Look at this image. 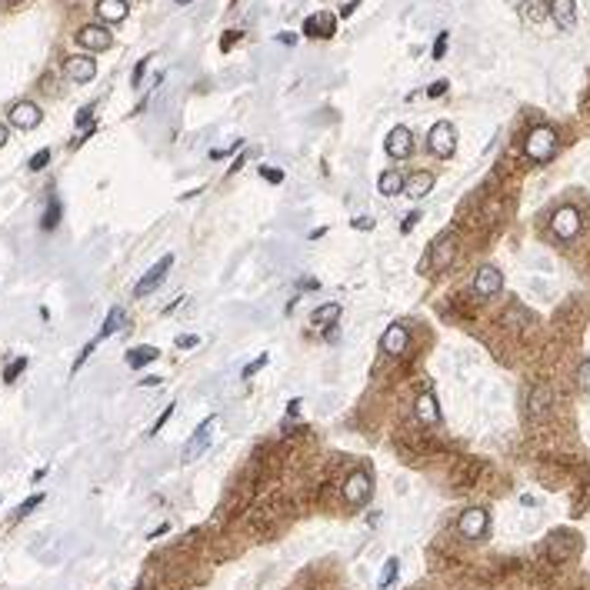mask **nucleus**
<instances>
[{"mask_svg": "<svg viewBox=\"0 0 590 590\" xmlns=\"http://www.w3.org/2000/svg\"><path fill=\"white\" fill-rule=\"evenodd\" d=\"M524 153H527L534 164H547V160L557 153V130L547 127V123L534 127V130L524 137Z\"/></svg>", "mask_w": 590, "mask_h": 590, "instance_id": "1", "label": "nucleus"}, {"mask_svg": "<svg viewBox=\"0 0 590 590\" xmlns=\"http://www.w3.org/2000/svg\"><path fill=\"white\" fill-rule=\"evenodd\" d=\"M427 151L440 157V160H447V157H454L457 151V130L451 121H437L430 127V134H427Z\"/></svg>", "mask_w": 590, "mask_h": 590, "instance_id": "2", "label": "nucleus"}, {"mask_svg": "<svg viewBox=\"0 0 590 590\" xmlns=\"http://www.w3.org/2000/svg\"><path fill=\"white\" fill-rule=\"evenodd\" d=\"M550 230H554L557 241H574L577 234H580V211L570 207V204L557 207L554 217H550Z\"/></svg>", "mask_w": 590, "mask_h": 590, "instance_id": "3", "label": "nucleus"}, {"mask_svg": "<svg viewBox=\"0 0 590 590\" xmlns=\"http://www.w3.org/2000/svg\"><path fill=\"white\" fill-rule=\"evenodd\" d=\"M457 530H460V537H467V540H481L487 537V530H490V514H487L484 507H467L460 520H457Z\"/></svg>", "mask_w": 590, "mask_h": 590, "instance_id": "4", "label": "nucleus"}, {"mask_svg": "<svg viewBox=\"0 0 590 590\" xmlns=\"http://www.w3.org/2000/svg\"><path fill=\"white\" fill-rule=\"evenodd\" d=\"M374 494V481H370V474L367 470H354L347 481H344V500H347L350 507H363L367 500Z\"/></svg>", "mask_w": 590, "mask_h": 590, "instance_id": "5", "label": "nucleus"}, {"mask_svg": "<svg viewBox=\"0 0 590 590\" xmlns=\"http://www.w3.org/2000/svg\"><path fill=\"white\" fill-rule=\"evenodd\" d=\"M77 44L84 47V50H91V54H100V50H110V47H114V33L107 31L104 24H87V27L77 31Z\"/></svg>", "mask_w": 590, "mask_h": 590, "instance_id": "6", "label": "nucleus"}, {"mask_svg": "<svg viewBox=\"0 0 590 590\" xmlns=\"http://www.w3.org/2000/svg\"><path fill=\"white\" fill-rule=\"evenodd\" d=\"M410 347V331L407 324H391L387 331H384V337H380V350L387 354V357H400V354H407Z\"/></svg>", "mask_w": 590, "mask_h": 590, "instance_id": "7", "label": "nucleus"}, {"mask_svg": "<svg viewBox=\"0 0 590 590\" xmlns=\"http://www.w3.org/2000/svg\"><path fill=\"white\" fill-rule=\"evenodd\" d=\"M384 151L391 153L393 160H407L410 153H414V134H410V127L397 123L391 134H387V140H384Z\"/></svg>", "mask_w": 590, "mask_h": 590, "instance_id": "8", "label": "nucleus"}, {"mask_svg": "<svg viewBox=\"0 0 590 590\" xmlns=\"http://www.w3.org/2000/svg\"><path fill=\"white\" fill-rule=\"evenodd\" d=\"M213 427H217V417H207L204 424L197 427V434H190V440L183 444V460H197L211 447V437H213Z\"/></svg>", "mask_w": 590, "mask_h": 590, "instance_id": "9", "label": "nucleus"}, {"mask_svg": "<svg viewBox=\"0 0 590 590\" xmlns=\"http://www.w3.org/2000/svg\"><path fill=\"white\" fill-rule=\"evenodd\" d=\"M7 114H10V123H14V127H20V130H33L37 123L44 121V110L33 104V100H17V104L7 110Z\"/></svg>", "mask_w": 590, "mask_h": 590, "instance_id": "10", "label": "nucleus"}, {"mask_svg": "<svg viewBox=\"0 0 590 590\" xmlns=\"http://www.w3.org/2000/svg\"><path fill=\"white\" fill-rule=\"evenodd\" d=\"M303 37H320V40H327V37H333L337 33V17L331 14V10H317V14H310L307 20H303Z\"/></svg>", "mask_w": 590, "mask_h": 590, "instance_id": "11", "label": "nucleus"}, {"mask_svg": "<svg viewBox=\"0 0 590 590\" xmlns=\"http://www.w3.org/2000/svg\"><path fill=\"white\" fill-rule=\"evenodd\" d=\"M500 290H504V273L497 271V267H490V264H487V267H481V271H477V277H474V294H477V297H497Z\"/></svg>", "mask_w": 590, "mask_h": 590, "instance_id": "12", "label": "nucleus"}, {"mask_svg": "<svg viewBox=\"0 0 590 590\" xmlns=\"http://www.w3.org/2000/svg\"><path fill=\"white\" fill-rule=\"evenodd\" d=\"M170 267H174V254H167V257L157 260L151 271L144 273V280H140V284L134 287V297H147V294H153V290L160 287V280L167 277V271H170Z\"/></svg>", "mask_w": 590, "mask_h": 590, "instance_id": "13", "label": "nucleus"}, {"mask_svg": "<svg viewBox=\"0 0 590 590\" xmlns=\"http://www.w3.org/2000/svg\"><path fill=\"white\" fill-rule=\"evenodd\" d=\"M454 257H457L454 234H440L437 241H434V247H430V267H434V271H447V267L454 264Z\"/></svg>", "mask_w": 590, "mask_h": 590, "instance_id": "14", "label": "nucleus"}, {"mask_svg": "<svg viewBox=\"0 0 590 590\" xmlns=\"http://www.w3.org/2000/svg\"><path fill=\"white\" fill-rule=\"evenodd\" d=\"M547 14L554 17L560 31H574L577 24V3L574 0H547Z\"/></svg>", "mask_w": 590, "mask_h": 590, "instance_id": "15", "label": "nucleus"}, {"mask_svg": "<svg viewBox=\"0 0 590 590\" xmlns=\"http://www.w3.org/2000/svg\"><path fill=\"white\" fill-rule=\"evenodd\" d=\"M63 74L70 77L74 84H91L93 74H97V63H93V57H67L63 61Z\"/></svg>", "mask_w": 590, "mask_h": 590, "instance_id": "16", "label": "nucleus"}, {"mask_svg": "<svg viewBox=\"0 0 590 590\" xmlns=\"http://www.w3.org/2000/svg\"><path fill=\"white\" fill-rule=\"evenodd\" d=\"M550 400H554V393H550V387H547V384L534 387V391H530V397H527L530 421H540V417H547V414H550Z\"/></svg>", "mask_w": 590, "mask_h": 590, "instance_id": "17", "label": "nucleus"}, {"mask_svg": "<svg viewBox=\"0 0 590 590\" xmlns=\"http://www.w3.org/2000/svg\"><path fill=\"white\" fill-rule=\"evenodd\" d=\"M414 414H417V421H421V424H427V427L440 424V407H437V397H434V391H424L421 397H417Z\"/></svg>", "mask_w": 590, "mask_h": 590, "instance_id": "18", "label": "nucleus"}, {"mask_svg": "<svg viewBox=\"0 0 590 590\" xmlns=\"http://www.w3.org/2000/svg\"><path fill=\"white\" fill-rule=\"evenodd\" d=\"M97 17L104 20V24H121V20H127V14H130V3L127 0H97Z\"/></svg>", "mask_w": 590, "mask_h": 590, "instance_id": "19", "label": "nucleus"}, {"mask_svg": "<svg viewBox=\"0 0 590 590\" xmlns=\"http://www.w3.org/2000/svg\"><path fill=\"white\" fill-rule=\"evenodd\" d=\"M430 190H434V174H430V170H417V174L404 177V194L414 197V200L427 197Z\"/></svg>", "mask_w": 590, "mask_h": 590, "instance_id": "20", "label": "nucleus"}, {"mask_svg": "<svg viewBox=\"0 0 590 590\" xmlns=\"http://www.w3.org/2000/svg\"><path fill=\"white\" fill-rule=\"evenodd\" d=\"M377 194L380 197L404 194V174H397V170H384V174L377 177Z\"/></svg>", "mask_w": 590, "mask_h": 590, "instance_id": "21", "label": "nucleus"}, {"mask_svg": "<svg viewBox=\"0 0 590 590\" xmlns=\"http://www.w3.org/2000/svg\"><path fill=\"white\" fill-rule=\"evenodd\" d=\"M157 357H160V350H157V347H134V350H127V367L140 370L144 363L157 361Z\"/></svg>", "mask_w": 590, "mask_h": 590, "instance_id": "22", "label": "nucleus"}, {"mask_svg": "<svg viewBox=\"0 0 590 590\" xmlns=\"http://www.w3.org/2000/svg\"><path fill=\"white\" fill-rule=\"evenodd\" d=\"M61 224V197L50 190V197H47V211H44V220H40V227L44 230H54Z\"/></svg>", "mask_w": 590, "mask_h": 590, "instance_id": "23", "label": "nucleus"}, {"mask_svg": "<svg viewBox=\"0 0 590 590\" xmlns=\"http://www.w3.org/2000/svg\"><path fill=\"white\" fill-rule=\"evenodd\" d=\"M574 534H554V540H550V554L557 560H563V557H570L574 554V540H570Z\"/></svg>", "mask_w": 590, "mask_h": 590, "instance_id": "24", "label": "nucleus"}, {"mask_svg": "<svg viewBox=\"0 0 590 590\" xmlns=\"http://www.w3.org/2000/svg\"><path fill=\"white\" fill-rule=\"evenodd\" d=\"M520 10H524V20L540 24V20L547 17V0H524V3H520Z\"/></svg>", "mask_w": 590, "mask_h": 590, "instance_id": "25", "label": "nucleus"}, {"mask_svg": "<svg viewBox=\"0 0 590 590\" xmlns=\"http://www.w3.org/2000/svg\"><path fill=\"white\" fill-rule=\"evenodd\" d=\"M337 317H340V303H324L310 314V324H333Z\"/></svg>", "mask_w": 590, "mask_h": 590, "instance_id": "26", "label": "nucleus"}, {"mask_svg": "<svg viewBox=\"0 0 590 590\" xmlns=\"http://www.w3.org/2000/svg\"><path fill=\"white\" fill-rule=\"evenodd\" d=\"M121 324H123V310H121V307H110V314H107V320H104V327H100V340H104V337H110L114 331H121Z\"/></svg>", "mask_w": 590, "mask_h": 590, "instance_id": "27", "label": "nucleus"}, {"mask_svg": "<svg viewBox=\"0 0 590 590\" xmlns=\"http://www.w3.org/2000/svg\"><path fill=\"white\" fill-rule=\"evenodd\" d=\"M397 574H400V560L391 557V560H387V567H384V574H380V580H377V587L387 590L393 580H397Z\"/></svg>", "mask_w": 590, "mask_h": 590, "instance_id": "28", "label": "nucleus"}, {"mask_svg": "<svg viewBox=\"0 0 590 590\" xmlns=\"http://www.w3.org/2000/svg\"><path fill=\"white\" fill-rule=\"evenodd\" d=\"M24 370H27V357H17V361L7 363V370H3V380H7V384H14V380L20 377Z\"/></svg>", "mask_w": 590, "mask_h": 590, "instance_id": "29", "label": "nucleus"}, {"mask_svg": "<svg viewBox=\"0 0 590 590\" xmlns=\"http://www.w3.org/2000/svg\"><path fill=\"white\" fill-rule=\"evenodd\" d=\"M577 387H580L584 393H590V357L577 367Z\"/></svg>", "mask_w": 590, "mask_h": 590, "instance_id": "30", "label": "nucleus"}, {"mask_svg": "<svg viewBox=\"0 0 590 590\" xmlns=\"http://www.w3.org/2000/svg\"><path fill=\"white\" fill-rule=\"evenodd\" d=\"M40 504H44V494H33V497H27L24 504H20V507H17V520H20V517H27L33 507H40Z\"/></svg>", "mask_w": 590, "mask_h": 590, "instance_id": "31", "label": "nucleus"}, {"mask_svg": "<svg viewBox=\"0 0 590 590\" xmlns=\"http://www.w3.org/2000/svg\"><path fill=\"white\" fill-rule=\"evenodd\" d=\"M170 417H174V404H167V407H164V414H160V417L153 421V427H151V430H147V434H151V437H153V434H160V430H164V424H167V421H170Z\"/></svg>", "mask_w": 590, "mask_h": 590, "instance_id": "32", "label": "nucleus"}, {"mask_svg": "<svg viewBox=\"0 0 590 590\" xmlns=\"http://www.w3.org/2000/svg\"><path fill=\"white\" fill-rule=\"evenodd\" d=\"M47 164H50V147H44V151H37V153H33V157H31V164H27V167H31V170H44Z\"/></svg>", "mask_w": 590, "mask_h": 590, "instance_id": "33", "label": "nucleus"}, {"mask_svg": "<svg viewBox=\"0 0 590 590\" xmlns=\"http://www.w3.org/2000/svg\"><path fill=\"white\" fill-rule=\"evenodd\" d=\"M447 40H451V33L440 31V33H437V40H434V61H440V57L447 54Z\"/></svg>", "mask_w": 590, "mask_h": 590, "instance_id": "34", "label": "nucleus"}, {"mask_svg": "<svg viewBox=\"0 0 590 590\" xmlns=\"http://www.w3.org/2000/svg\"><path fill=\"white\" fill-rule=\"evenodd\" d=\"M147 63H151V57H144V61H137L134 74H130V87H140V84H144V70H147Z\"/></svg>", "mask_w": 590, "mask_h": 590, "instance_id": "35", "label": "nucleus"}, {"mask_svg": "<svg viewBox=\"0 0 590 590\" xmlns=\"http://www.w3.org/2000/svg\"><path fill=\"white\" fill-rule=\"evenodd\" d=\"M260 177L267 183H280L284 181V170H273V167H260Z\"/></svg>", "mask_w": 590, "mask_h": 590, "instance_id": "36", "label": "nucleus"}, {"mask_svg": "<svg viewBox=\"0 0 590 590\" xmlns=\"http://www.w3.org/2000/svg\"><path fill=\"white\" fill-rule=\"evenodd\" d=\"M93 350H97V340H91V344H84V350H80V357H77V361H74V374H77V370H80V367H84V361L91 357Z\"/></svg>", "mask_w": 590, "mask_h": 590, "instance_id": "37", "label": "nucleus"}, {"mask_svg": "<svg viewBox=\"0 0 590 590\" xmlns=\"http://www.w3.org/2000/svg\"><path fill=\"white\" fill-rule=\"evenodd\" d=\"M417 220H421V211H410L407 217H404V224H400V234H410V230L417 227Z\"/></svg>", "mask_w": 590, "mask_h": 590, "instance_id": "38", "label": "nucleus"}, {"mask_svg": "<svg viewBox=\"0 0 590 590\" xmlns=\"http://www.w3.org/2000/svg\"><path fill=\"white\" fill-rule=\"evenodd\" d=\"M91 117H93V107H80V110H77V117H74V123H77V127H87Z\"/></svg>", "mask_w": 590, "mask_h": 590, "instance_id": "39", "label": "nucleus"}, {"mask_svg": "<svg viewBox=\"0 0 590 590\" xmlns=\"http://www.w3.org/2000/svg\"><path fill=\"white\" fill-rule=\"evenodd\" d=\"M440 93H447V80H434L427 87V97H440Z\"/></svg>", "mask_w": 590, "mask_h": 590, "instance_id": "40", "label": "nucleus"}, {"mask_svg": "<svg viewBox=\"0 0 590 590\" xmlns=\"http://www.w3.org/2000/svg\"><path fill=\"white\" fill-rule=\"evenodd\" d=\"M264 363H267V354H264V357H257V361L250 363V367H247V370H243V377L250 380V377H254V374H257V370H260V367H264Z\"/></svg>", "mask_w": 590, "mask_h": 590, "instance_id": "41", "label": "nucleus"}, {"mask_svg": "<svg viewBox=\"0 0 590 590\" xmlns=\"http://www.w3.org/2000/svg\"><path fill=\"white\" fill-rule=\"evenodd\" d=\"M241 33H243V31H230L227 37L220 40V47H224V50H230V47H234V44H237V40H241Z\"/></svg>", "mask_w": 590, "mask_h": 590, "instance_id": "42", "label": "nucleus"}, {"mask_svg": "<svg viewBox=\"0 0 590 590\" xmlns=\"http://www.w3.org/2000/svg\"><path fill=\"white\" fill-rule=\"evenodd\" d=\"M177 347H197V333H183V337H177Z\"/></svg>", "mask_w": 590, "mask_h": 590, "instance_id": "43", "label": "nucleus"}, {"mask_svg": "<svg viewBox=\"0 0 590 590\" xmlns=\"http://www.w3.org/2000/svg\"><path fill=\"white\" fill-rule=\"evenodd\" d=\"M357 7H361V0H347V3L340 7V17H350L354 10H357Z\"/></svg>", "mask_w": 590, "mask_h": 590, "instance_id": "44", "label": "nucleus"}, {"mask_svg": "<svg viewBox=\"0 0 590 590\" xmlns=\"http://www.w3.org/2000/svg\"><path fill=\"white\" fill-rule=\"evenodd\" d=\"M243 164H247V153H241V157H237V160H234V164H230V174H237V170H241Z\"/></svg>", "mask_w": 590, "mask_h": 590, "instance_id": "45", "label": "nucleus"}, {"mask_svg": "<svg viewBox=\"0 0 590 590\" xmlns=\"http://www.w3.org/2000/svg\"><path fill=\"white\" fill-rule=\"evenodd\" d=\"M320 284L317 280H314V277H307V280H301V290H317Z\"/></svg>", "mask_w": 590, "mask_h": 590, "instance_id": "46", "label": "nucleus"}, {"mask_svg": "<svg viewBox=\"0 0 590 590\" xmlns=\"http://www.w3.org/2000/svg\"><path fill=\"white\" fill-rule=\"evenodd\" d=\"M354 227H361V230H370V227H374V220H370V217H363V220H354Z\"/></svg>", "mask_w": 590, "mask_h": 590, "instance_id": "47", "label": "nucleus"}, {"mask_svg": "<svg viewBox=\"0 0 590 590\" xmlns=\"http://www.w3.org/2000/svg\"><path fill=\"white\" fill-rule=\"evenodd\" d=\"M301 404H303V400H290V407H287L290 417H297V414H301Z\"/></svg>", "mask_w": 590, "mask_h": 590, "instance_id": "48", "label": "nucleus"}, {"mask_svg": "<svg viewBox=\"0 0 590 590\" xmlns=\"http://www.w3.org/2000/svg\"><path fill=\"white\" fill-rule=\"evenodd\" d=\"M3 144H7V127L0 123V147H3Z\"/></svg>", "mask_w": 590, "mask_h": 590, "instance_id": "49", "label": "nucleus"}, {"mask_svg": "<svg viewBox=\"0 0 590 590\" xmlns=\"http://www.w3.org/2000/svg\"><path fill=\"white\" fill-rule=\"evenodd\" d=\"M174 3H181V7H183V3H190V0H174Z\"/></svg>", "mask_w": 590, "mask_h": 590, "instance_id": "50", "label": "nucleus"}, {"mask_svg": "<svg viewBox=\"0 0 590 590\" xmlns=\"http://www.w3.org/2000/svg\"><path fill=\"white\" fill-rule=\"evenodd\" d=\"M63 3H74V0H63Z\"/></svg>", "mask_w": 590, "mask_h": 590, "instance_id": "51", "label": "nucleus"}, {"mask_svg": "<svg viewBox=\"0 0 590 590\" xmlns=\"http://www.w3.org/2000/svg\"><path fill=\"white\" fill-rule=\"evenodd\" d=\"M10 3H14V0H10Z\"/></svg>", "mask_w": 590, "mask_h": 590, "instance_id": "52", "label": "nucleus"}]
</instances>
